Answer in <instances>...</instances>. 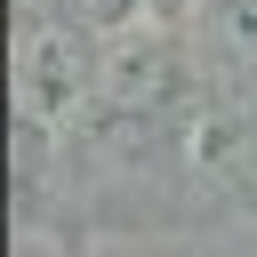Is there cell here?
Masks as SVG:
<instances>
[{"label": "cell", "instance_id": "6da1fadb", "mask_svg": "<svg viewBox=\"0 0 257 257\" xmlns=\"http://www.w3.org/2000/svg\"><path fill=\"white\" fill-rule=\"evenodd\" d=\"M128 8H137V0H64V16H72V24H120Z\"/></svg>", "mask_w": 257, "mask_h": 257}]
</instances>
